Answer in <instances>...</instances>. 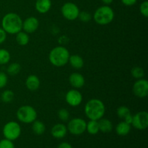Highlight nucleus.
<instances>
[{"label":"nucleus","instance_id":"obj_1","mask_svg":"<svg viewBox=\"0 0 148 148\" xmlns=\"http://www.w3.org/2000/svg\"><path fill=\"white\" fill-rule=\"evenodd\" d=\"M1 27L7 34L15 35L23 29V20L16 13H7L2 17Z\"/></svg>","mask_w":148,"mask_h":148},{"label":"nucleus","instance_id":"obj_2","mask_svg":"<svg viewBox=\"0 0 148 148\" xmlns=\"http://www.w3.org/2000/svg\"><path fill=\"white\" fill-rule=\"evenodd\" d=\"M84 111L90 120L98 121L103 117L106 112V106L102 101L92 98L86 103Z\"/></svg>","mask_w":148,"mask_h":148},{"label":"nucleus","instance_id":"obj_3","mask_svg":"<svg viewBox=\"0 0 148 148\" xmlns=\"http://www.w3.org/2000/svg\"><path fill=\"white\" fill-rule=\"evenodd\" d=\"M69 56L70 53L66 47L59 46L51 49L49 59L52 65L56 67H62L68 63Z\"/></svg>","mask_w":148,"mask_h":148},{"label":"nucleus","instance_id":"obj_4","mask_svg":"<svg viewBox=\"0 0 148 148\" xmlns=\"http://www.w3.org/2000/svg\"><path fill=\"white\" fill-rule=\"evenodd\" d=\"M114 12L108 5H103L98 7L94 12L92 17L97 24L106 25L110 24L114 19Z\"/></svg>","mask_w":148,"mask_h":148},{"label":"nucleus","instance_id":"obj_5","mask_svg":"<svg viewBox=\"0 0 148 148\" xmlns=\"http://www.w3.org/2000/svg\"><path fill=\"white\" fill-rule=\"evenodd\" d=\"M17 118L20 122L24 124H32L37 119V111L33 106L29 105L22 106L16 113Z\"/></svg>","mask_w":148,"mask_h":148},{"label":"nucleus","instance_id":"obj_6","mask_svg":"<svg viewBox=\"0 0 148 148\" xmlns=\"http://www.w3.org/2000/svg\"><path fill=\"white\" fill-rule=\"evenodd\" d=\"M2 133L4 138L14 141L20 137L21 134V127L16 121H9L4 124Z\"/></svg>","mask_w":148,"mask_h":148},{"label":"nucleus","instance_id":"obj_7","mask_svg":"<svg viewBox=\"0 0 148 148\" xmlns=\"http://www.w3.org/2000/svg\"><path fill=\"white\" fill-rule=\"evenodd\" d=\"M87 122L82 118H74L69 120L67 124V131L73 135H81L86 131Z\"/></svg>","mask_w":148,"mask_h":148},{"label":"nucleus","instance_id":"obj_8","mask_svg":"<svg viewBox=\"0 0 148 148\" xmlns=\"http://www.w3.org/2000/svg\"><path fill=\"white\" fill-rule=\"evenodd\" d=\"M63 17L67 20H75L78 18L79 13V7L73 2H66L63 4L61 9Z\"/></svg>","mask_w":148,"mask_h":148},{"label":"nucleus","instance_id":"obj_9","mask_svg":"<svg viewBox=\"0 0 148 148\" xmlns=\"http://www.w3.org/2000/svg\"><path fill=\"white\" fill-rule=\"evenodd\" d=\"M132 125L138 130H145L148 127V113L140 111L133 116Z\"/></svg>","mask_w":148,"mask_h":148},{"label":"nucleus","instance_id":"obj_10","mask_svg":"<svg viewBox=\"0 0 148 148\" xmlns=\"http://www.w3.org/2000/svg\"><path fill=\"white\" fill-rule=\"evenodd\" d=\"M133 92L134 95L140 98H144L148 95V82L141 78L136 81L133 85Z\"/></svg>","mask_w":148,"mask_h":148},{"label":"nucleus","instance_id":"obj_11","mask_svg":"<svg viewBox=\"0 0 148 148\" xmlns=\"http://www.w3.org/2000/svg\"><path fill=\"white\" fill-rule=\"evenodd\" d=\"M65 101L70 106L77 107L82 103V95L77 89H71L66 92Z\"/></svg>","mask_w":148,"mask_h":148},{"label":"nucleus","instance_id":"obj_12","mask_svg":"<svg viewBox=\"0 0 148 148\" xmlns=\"http://www.w3.org/2000/svg\"><path fill=\"white\" fill-rule=\"evenodd\" d=\"M39 27V20L36 17H29L23 21V29L24 32L33 33L38 30Z\"/></svg>","mask_w":148,"mask_h":148},{"label":"nucleus","instance_id":"obj_13","mask_svg":"<svg viewBox=\"0 0 148 148\" xmlns=\"http://www.w3.org/2000/svg\"><path fill=\"white\" fill-rule=\"evenodd\" d=\"M69 84L75 89H79L85 85V79L82 75L79 72H74L69 75Z\"/></svg>","mask_w":148,"mask_h":148},{"label":"nucleus","instance_id":"obj_14","mask_svg":"<svg viewBox=\"0 0 148 148\" xmlns=\"http://www.w3.org/2000/svg\"><path fill=\"white\" fill-rule=\"evenodd\" d=\"M51 133L52 137L54 138L62 139L67 134V127L64 124L59 123L53 126Z\"/></svg>","mask_w":148,"mask_h":148},{"label":"nucleus","instance_id":"obj_15","mask_svg":"<svg viewBox=\"0 0 148 148\" xmlns=\"http://www.w3.org/2000/svg\"><path fill=\"white\" fill-rule=\"evenodd\" d=\"M40 82L38 77L35 75H30L26 78L25 79V86L29 90L36 91L40 88Z\"/></svg>","mask_w":148,"mask_h":148},{"label":"nucleus","instance_id":"obj_16","mask_svg":"<svg viewBox=\"0 0 148 148\" xmlns=\"http://www.w3.org/2000/svg\"><path fill=\"white\" fill-rule=\"evenodd\" d=\"M52 3L51 0H36L35 7L38 12L46 14L51 8Z\"/></svg>","mask_w":148,"mask_h":148},{"label":"nucleus","instance_id":"obj_17","mask_svg":"<svg viewBox=\"0 0 148 148\" xmlns=\"http://www.w3.org/2000/svg\"><path fill=\"white\" fill-rule=\"evenodd\" d=\"M71 66L76 69H80L84 66V60L82 56L78 54L70 55L68 61Z\"/></svg>","mask_w":148,"mask_h":148},{"label":"nucleus","instance_id":"obj_18","mask_svg":"<svg viewBox=\"0 0 148 148\" xmlns=\"http://www.w3.org/2000/svg\"><path fill=\"white\" fill-rule=\"evenodd\" d=\"M131 131V124H127L124 121L119 123L116 127V132L119 136H127Z\"/></svg>","mask_w":148,"mask_h":148},{"label":"nucleus","instance_id":"obj_19","mask_svg":"<svg viewBox=\"0 0 148 148\" xmlns=\"http://www.w3.org/2000/svg\"><path fill=\"white\" fill-rule=\"evenodd\" d=\"M100 132L103 133H109L113 130V124L108 119H101L98 120Z\"/></svg>","mask_w":148,"mask_h":148},{"label":"nucleus","instance_id":"obj_20","mask_svg":"<svg viewBox=\"0 0 148 148\" xmlns=\"http://www.w3.org/2000/svg\"><path fill=\"white\" fill-rule=\"evenodd\" d=\"M32 130L33 132L37 135H41L46 131V126L44 123L41 121L36 119L32 123Z\"/></svg>","mask_w":148,"mask_h":148},{"label":"nucleus","instance_id":"obj_21","mask_svg":"<svg viewBox=\"0 0 148 148\" xmlns=\"http://www.w3.org/2000/svg\"><path fill=\"white\" fill-rule=\"evenodd\" d=\"M16 35V42L17 44L20 45L21 46H25L27 45L30 40V37H29L28 34L24 31H20L17 33Z\"/></svg>","mask_w":148,"mask_h":148},{"label":"nucleus","instance_id":"obj_22","mask_svg":"<svg viewBox=\"0 0 148 148\" xmlns=\"http://www.w3.org/2000/svg\"><path fill=\"white\" fill-rule=\"evenodd\" d=\"M86 131L89 134H96L100 132L99 125H98V121H95V120H90L86 125Z\"/></svg>","mask_w":148,"mask_h":148},{"label":"nucleus","instance_id":"obj_23","mask_svg":"<svg viewBox=\"0 0 148 148\" xmlns=\"http://www.w3.org/2000/svg\"><path fill=\"white\" fill-rule=\"evenodd\" d=\"M1 101L4 103H10L14 100V93L11 90H5L1 94Z\"/></svg>","mask_w":148,"mask_h":148},{"label":"nucleus","instance_id":"obj_24","mask_svg":"<svg viewBox=\"0 0 148 148\" xmlns=\"http://www.w3.org/2000/svg\"><path fill=\"white\" fill-rule=\"evenodd\" d=\"M20 71H21V66L20 64L17 63V62L10 64L7 69V74L11 76H15V75H18Z\"/></svg>","mask_w":148,"mask_h":148},{"label":"nucleus","instance_id":"obj_25","mask_svg":"<svg viewBox=\"0 0 148 148\" xmlns=\"http://www.w3.org/2000/svg\"><path fill=\"white\" fill-rule=\"evenodd\" d=\"M11 55L9 51L5 49H0V65L7 64L10 62Z\"/></svg>","mask_w":148,"mask_h":148},{"label":"nucleus","instance_id":"obj_26","mask_svg":"<svg viewBox=\"0 0 148 148\" xmlns=\"http://www.w3.org/2000/svg\"><path fill=\"white\" fill-rule=\"evenodd\" d=\"M131 75L132 77L135 79H139L143 78L145 76V71L140 66H134L132 69L131 70Z\"/></svg>","mask_w":148,"mask_h":148},{"label":"nucleus","instance_id":"obj_27","mask_svg":"<svg viewBox=\"0 0 148 148\" xmlns=\"http://www.w3.org/2000/svg\"><path fill=\"white\" fill-rule=\"evenodd\" d=\"M130 114H131L130 109L127 106H125L119 107L116 110L117 116H118L119 118L121 119H124V118Z\"/></svg>","mask_w":148,"mask_h":148},{"label":"nucleus","instance_id":"obj_28","mask_svg":"<svg viewBox=\"0 0 148 148\" xmlns=\"http://www.w3.org/2000/svg\"><path fill=\"white\" fill-rule=\"evenodd\" d=\"M70 114L68 110L66 108H61L58 111V117L59 119L62 121H69Z\"/></svg>","mask_w":148,"mask_h":148},{"label":"nucleus","instance_id":"obj_29","mask_svg":"<svg viewBox=\"0 0 148 148\" xmlns=\"http://www.w3.org/2000/svg\"><path fill=\"white\" fill-rule=\"evenodd\" d=\"M78 18L79 19V20L83 23H88L92 19V15L90 12L86 11H82L79 12V15H78Z\"/></svg>","mask_w":148,"mask_h":148},{"label":"nucleus","instance_id":"obj_30","mask_svg":"<svg viewBox=\"0 0 148 148\" xmlns=\"http://www.w3.org/2000/svg\"><path fill=\"white\" fill-rule=\"evenodd\" d=\"M0 148H14V145L12 140L4 138L0 140Z\"/></svg>","mask_w":148,"mask_h":148},{"label":"nucleus","instance_id":"obj_31","mask_svg":"<svg viewBox=\"0 0 148 148\" xmlns=\"http://www.w3.org/2000/svg\"><path fill=\"white\" fill-rule=\"evenodd\" d=\"M140 12L145 17H148V1H144L140 4Z\"/></svg>","mask_w":148,"mask_h":148},{"label":"nucleus","instance_id":"obj_32","mask_svg":"<svg viewBox=\"0 0 148 148\" xmlns=\"http://www.w3.org/2000/svg\"><path fill=\"white\" fill-rule=\"evenodd\" d=\"M7 82H8L7 75L4 72H0V89L4 88L7 85Z\"/></svg>","mask_w":148,"mask_h":148},{"label":"nucleus","instance_id":"obj_33","mask_svg":"<svg viewBox=\"0 0 148 148\" xmlns=\"http://www.w3.org/2000/svg\"><path fill=\"white\" fill-rule=\"evenodd\" d=\"M7 39V33L2 29V27H0V44L4 43Z\"/></svg>","mask_w":148,"mask_h":148},{"label":"nucleus","instance_id":"obj_34","mask_svg":"<svg viewBox=\"0 0 148 148\" xmlns=\"http://www.w3.org/2000/svg\"><path fill=\"white\" fill-rule=\"evenodd\" d=\"M137 0H121V2L124 5L127 6V7H130V6H133L137 3Z\"/></svg>","mask_w":148,"mask_h":148},{"label":"nucleus","instance_id":"obj_35","mask_svg":"<svg viewBox=\"0 0 148 148\" xmlns=\"http://www.w3.org/2000/svg\"><path fill=\"white\" fill-rule=\"evenodd\" d=\"M58 148H73L72 147V145L69 144V143H66V142H64L62 143L61 144H59V145L58 146Z\"/></svg>","mask_w":148,"mask_h":148},{"label":"nucleus","instance_id":"obj_36","mask_svg":"<svg viewBox=\"0 0 148 148\" xmlns=\"http://www.w3.org/2000/svg\"><path fill=\"white\" fill-rule=\"evenodd\" d=\"M132 119H133V116L131 114H129L128 116H127L125 118H124V121H125V122H127V124H131V125H132Z\"/></svg>","mask_w":148,"mask_h":148},{"label":"nucleus","instance_id":"obj_37","mask_svg":"<svg viewBox=\"0 0 148 148\" xmlns=\"http://www.w3.org/2000/svg\"><path fill=\"white\" fill-rule=\"evenodd\" d=\"M101 1H102L103 3L105 4L106 5H109V4H111V3L114 1V0H101Z\"/></svg>","mask_w":148,"mask_h":148}]
</instances>
